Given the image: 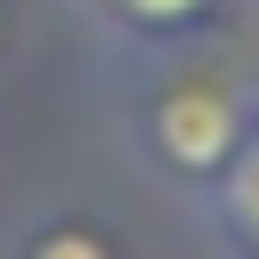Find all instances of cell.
Wrapping results in <instances>:
<instances>
[{
    "mask_svg": "<svg viewBox=\"0 0 259 259\" xmlns=\"http://www.w3.org/2000/svg\"><path fill=\"white\" fill-rule=\"evenodd\" d=\"M138 130H146V154L170 178L210 186L227 170V154L243 146V89L227 73H170V81H154Z\"/></svg>",
    "mask_w": 259,
    "mask_h": 259,
    "instance_id": "6da1fadb",
    "label": "cell"
},
{
    "mask_svg": "<svg viewBox=\"0 0 259 259\" xmlns=\"http://www.w3.org/2000/svg\"><path fill=\"white\" fill-rule=\"evenodd\" d=\"M210 210H219V227L259 259V130H243V146H235L227 170L210 178Z\"/></svg>",
    "mask_w": 259,
    "mask_h": 259,
    "instance_id": "7a4b0ae2",
    "label": "cell"
},
{
    "mask_svg": "<svg viewBox=\"0 0 259 259\" xmlns=\"http://www.w3.org/2000/svg\"><path fill=\"white\" fill-rule=\"evenodd\" d=\"M16 259H113V243H105L97 227H73V219H65V227H40Z\"/></svg>",
    "mask_w": 259,
    "mask_h": 259,
    "instance_id": "3957f363",
    "label": "cell"
},
{
    "mask_svg": "<svg viewBox=\"0 0 259 259\" xmlns=\"http://www.w3.org/2000/svg\"><path fill=\"white\" fill-rule=\"evenodd\" d=\"M194 8H202V0H113V16H130V24H146V32H178Z\"/></svg>",
    "mask_w": 259,
    "mask_h": 259,
    "instance_id": "277c9868",
    "label": "cell"
}]
</instances>
